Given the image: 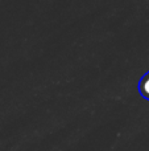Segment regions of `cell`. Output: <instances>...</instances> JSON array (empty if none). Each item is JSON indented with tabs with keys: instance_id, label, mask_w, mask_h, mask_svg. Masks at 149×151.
Segmentation results:
<instances>
[{
	"instance_id": "cell-1",
	"label": "cell",
	"mask_w": 149,
	"mask_h": 151,
	"mask_svg": "<svg viewBox=\"0 0 149 151\" xmlns=\"http://www.w3.org/2000/svg\"><path fill=\"white\" fill-rule=\"evenodd\" d=\"M139 90L144 98L149 99V72H147L139 82Z\"/></svg>"
}]
</instances>
